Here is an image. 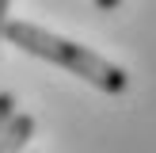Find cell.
Wrapping results in <instances>:
<instances>
[{"label": "cell", "instance_id": "6da1fadb", "mask_svg": "<svg viewBox=\"0 0 156 153\" xmlns=\"http://www.w3.org/2000/svg\"><path fill=\"white\" fill-rule=\"evenodd\" d=\"M4 38L12 46H19L23 54H30V58H42V61H50V65L69 69L73 76L95 84L107 96H122V92L129 88V73L122 65L107 61L103 54H95L91 46H80V42H73V38H61V35H53V31H42V27H34V23H27V19H12L8 31H4Z\"/></svg>", "mask_w": 156, "mask_h": 153}, {"label": "cell", "instance_id": "7a4b0ae2", "mask_svg": "<svg viewBox=\"0 0 156 153\" xmlns=\"http://www.w3.org/2000/svg\"><path fill=\"white\" fill-rule=\"evenodd\" d=\"M30 138H34V115L19 111L12 122H8V130L0 134V153H23Z\"/></svg>", "mask_w": 156, "mask_h": 153}, {"label": "cell", "instance_id": "3957f363", "mask_svg": "<svg viewBox=\"0 0 156 153\" xmlns=\"http://www.w3.org/2000/svg\"><path fill=\"white\" fill-rule=\"evenodd\" d=\"M15 115H19V111H15V96H12V92H0V134L8 130V122H12Z\"/></svg>", "mask_w": 156, "mask_h": 153}, {"label": "cell", "instance_id": "277c9868", "mask_svg": "<svg viewBox=\"0 0 156 153\" xmlns=\"http://www.w3.org/2000/svg\"><path fill=\"white\" fill-rule=\"evenodd\" d=\"M8 8H12V0H0V42H4V31H8Z\"/></svg>", "mask_w": 156, "mask_h": 153}, {"label": "cell", "instance_id": "5b68a950", "mask_svg": "<svg viewBox=\"0 0 156 153\" xmlns=\"http://www.w3.org/2000/svg\"><path fill=\"white\" fill-rule=\"evenodd\" d=\"M118 4H122V0H95V8H99V12H114Z\"/></svg>", "mask_w": 156, "mask_h": 153}]
</instances>
